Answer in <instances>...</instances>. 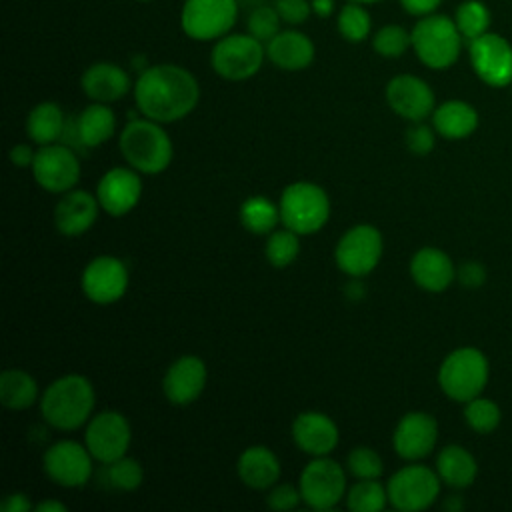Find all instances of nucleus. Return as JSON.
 I'll list each match as a JSON object with an SVG mask.
<instances>
[{
  "label": "nucleus",
  "instance_id": "obj_27",
  "mask_svg": "<svg viewBox=\"0 0 512 512\" xmlns=\"http://www.w3.org/2000/svg\"><path fill=\"white\" fill-rule=\"evenodd\" d=\"M434 130L444 138H466L478 126L476 110L462 100H448L432 112Z\"/></svg>",
  "mask_w": 512,
  "mask_h": 512
},
{
  "label": "nucleus",
  "instance_id": "obj_16",
  "mask_svg": "<svg viewBox=\"0 0 512 512\" xmlns=\"http://www.w3.org/2000/svg\"><path fill=\"white\" fill-rule=\"evenodd\" d=\"M474 72L490 86L512 84V46L498 34L486 32L470 42Z\"/></svg>",
  "mask_w": 512,
  "mask_h": 512
},
{
  "label": "nucleus",
  "instance_id": "obj_43",
  "mask_svg": "<svg viewBox=\"0 0 512 512\" xmlns=\"http://www.w3.org/2000/svg\"><path fill=\"white\" fill-rule=\"evenodd\" d=\"M274 8L282 22L296 26V24H302L310 16L312 2H308V0H274Z\"/></svg>",
  "mask_w": 512,
  "mask_h": 512
},
{
  "label": "nucleus",
  "instance_id": "obj_6",
  "mask_svg": "<svg viewBox=\"0 0 512 512\" xmlns=\"http://www.w3.org/2000/svg\"><path fill=\"white\" fill-rule=\"evenodd\" d=\"M488 380V362L476 348H458L450 352L438 372V382L444 394L458 402L476 398Z\"/></svg>",
  "mask_w": 512,
  "mask_h": 512
},
{
  "label": "nucleus",
  "instance_id": "obj_36",
  "mask_svg": "<svg viewBox=\"0 0 512 512\" xmlns=\"http://www.w3.org/2000/svg\"><path fill=\"white\" fill-rule=\"evenodd\" d=\"M106 480L110 486L122 492H132L140 488L144 482V470L136 458L122 456L110 464H106Z\"/></svg>",
  "mask_w": 512,
  "mask_h": 512
},
{
  "label": "nucleus",
  "instance_id": "obj_50",
  "mask_svg": "<svg viewBox=\"0 0 512 512\" xmlns=\"http://www.w3.org/2000/svg\"><path fill=\"white\" fill-rule=\"evenodd\" d=\"M334 8V0H312V12H316L318 16H330Z\"/></svg>",
  "mask_w": 512,
  "mask_h": 512
},
{
  "label": "nucleus",
  "instance_id": "obj_35",
  "mask_svg": "<svg viewBox=\"0 0 512 512\" xmlns=\"http://www.w3.org/2000/svg\"><path fill=\"white\" fill-rule=\"evenodd\" d=\"M456 26L466 40H474L488 32L490 24V12L488 8L478 0H466L456 10Z\"/></svg>",
  "mask_w": 512,
  "mask_h": 512
},
{
  "label": "nucleus",
  "instance_id": "obj_13",
  "mask_svg": "<svg viewBox=\"0 0 512 512\" xmlns=\"http://www.w3.org/2000/svg\"><path fill=\"white\" fill-rule=\"evenodd\" d=\"M132 440L130 424L124 414L116 410L98 412L88 420L84 432V444L94 456V460L102 464H110L122 456H126Z\"/></svg>",
  "mask_w": 512,
  "mask_h": 512
},
{
  "label": "nucleus",
  "instance_id": "obj_46",
  "mask_svg": "<svg viewBox=\"0 0 512 512\" xmlns=\"http://www.w3.org/2000/svg\"><path fill=\"white\" fill-rule=\"evenodd\" d=\"M32 502L24 492H12L8 494L2 502H0V510L2 512H28L32 510Z\"/></svg>",
  "mask_w": 512,
  "mask_h": 512
},
{
  "label": "nucleus",
  "instance_id": "obj_2",
  "mask_svg": "<svg viewBox=\"0 0 512 512\" xmlns=\"http://www.w3.org/2000/svg\"><path fill=\"white\" fill-rule=\"evenodd\" d=\"M94 386L86 376L66 374L56 378L40 398L42 418L58 430H76L92 416Z\"/></svg>",
  "mask_w": 512,
  "mask_h": 512
},
{
  "label": "nucleus",
  "instance_id": "obj_52",
  "mask_svg": "<svg viewBox=\"0 0 512 512\" xmlns=\"http://www.w3.org/2000/svg\"><path fill=\"white\" fill-rule=\"evenodd\" d=\"M352 2H358V4H372V2H380V0H352Z\"/></svg>",
  "mask_w": 512,
  "mask_h": 512
},
{
  "label": "nucleus",
  "instance_id": "obj_28",
  "mask_svg": "<svg viewBox=\"0 0 512 512\" xmlns=\"http://www.w3.org/2000/svg\"><path fill=\"white\" fill-rule=\"evenodd\" d=\"M64 130L66 118L56 102H40L26 116V134L40 146L62 140Z\"/></svg>",
  "mask_w": 512,
  "mask_h": 512
},
{
  "label": "nucleus",
  "instance_id": "obj_22",
  "mask_svg": "<svg viewBox=\"0 0 512 512\" xmlns=\"http://www.w3.org/2000/svg\"><path fill=\"white\" fill-rule=\"evenodd\" d=\"M98 210L100 202L94 194L88 190L72 188L62 194L54 208L56 230L64 236H80L92 228L98 218Z\"/></svg>",
  "mask_w": 512,
  "mask_h": 512
},
{
  "label": "nucleus",
  "instance_id": "obj_20",
  "mask_svg": "<svg viewBox=\"0 0 512 512\" xmlns=\"http://www.w3.org/2000/svg\"><path fill=\"white\" fill-rule=\"evenodd\" d=\"M206 378H208V370L202 358L192 354L180 356L168 366L164 374V380H162L164 396L174 406L192 404L204 392Z\"/></svg>",
  "mask_w": 512,
  "mask_h": 512
},
{
  "label": "nucleus",
  "instance_id": "obj_26",
  "mask_svg": "<svg viewBox=\"0 0 512 512\" xmlns=\"http://www.w3.org/2000/svg\"><path fill=\"white\" fill-rule=\"evenodd\" d=\"M236 470L240 480L254 490H268L280 478V462L276 454L262 444L248 446L240 454Z\"/></svg>",
  "mask_w": 512,
  "mask_h": 512
},
{
  "label": "nucleus",
  "instance_id": "obj_3",
  "mask_svg": "<svg viewBox=\"0 0 512 512\" xmlns=\"http://www.w3.org/2000/svg\"><path fill=\"white\" fill-rule=\"evenodd\" d=\"M120 152L124 160L140 174L164 172L174 156L172 140L160 122L150 118H132L120 132Z\"/></svg>",
  "mask_w": 512,
  "mask_h": 512
},
{
  "label": "nucleus",
  "instance_id": "obj_51",
  "mask_svg": "<svg viewBox=\"0 0 512 512\" xmlns=\"http://www.w3.org/2000/svg\"><path fill=\"white\" fill-rule=\"evenodd\" d=\"M346 288H348V296H350L352 300H356V294H354V292H358V294L362 296V286H360L358 282H350ZM360 296H358V298H360Z\"/></svg>",
  "mask_w": 512,
  "mask_h": 512
},
{
  "label": "nucleus",
  "instance_id": "obj_7",
  "mask_svg": "<svg viewBox=\"0 0 512 512\" xmlns=\"http://www.w3.org/2000/svg\"><path fill=\"white\" fill-rule=\"evenodd\" d=\"M266 58V48L252 34H230L218 38L212 48L210 64L214 72L230 82L252 78Z\"/></svg>",
  "mask_w": 512,
  "mask_h": 512
},
{
  "label": "nucleus",
  "instance_id": "obj_30",
  "mask_svg": "<svg viewBox=\"0 0 512 512\" xmlns=\"http://www.w3.org/2000/svg\"><path fill=\"white\" fill-rule=\"evenodd\" d=\"M476 470L478 466L474 456L462 446H446L436 458V472L440 480L454 488H464L472 484L476 478Z\"/></svg>",
  "mask_w": 512,
  "mask_h": 512
},
{
  "label": "nucleus",
  "instance_id": "obj_12",
  "mask_svg": "<svg viewBox=\"0 0 512 512\" xmlns=\"http://www.w3.org/2000/svg\"><path fill=\"white\" fill-rule=\"evenodd\" d=\"M32 174L40 188L52 194H64L72 190L80 178V160L68 144L52 142L36 150L32 162Z\"/></svg>",
  "mask_w": 512,
  "mask_h": 512
},
{
  "label": "nucleus",
  "instance_id": "obj_29",
  "mask_svg": "<svg viewBox=\"0 0 512 512\" xmlns=\"http://www.w3.org/2000/svg\"><path fill=\"white\" fill-rule=\"evenodd\" d=\"M74 122H76L78 138L84 148H96L104 144L106 140L112 138L116 128L114 112L102 102H94L86 106Z\"/></svg>",
  "mask_w": 512,
  "mask_h": 512
},
{
  "label": "nucleus",
  "instance_id": "obj_38",
  "mask_svg": "<svg viewBox=\"0 0 512 512\" xmlns=\"http://www.w3.org/2000/svg\"><path fill=\"white\" fill-rule=\"evenodd\" d=\"M408 46H412V34L398 24L382 26L372 40V48L384 58H398Z\"/></svg>",
  "mask_w": 512,
  "mask_h": 512
},
{
  "label": "nucleus",
  "instance_id": "obj_15",
  "mask_svg": "<svg viewBox=\"0 0 512 512\" xmlns=\"http://www.w3.org/2000/svg\"><path fill=\"white\" fill-rule=\"evenodd\" d=\"M128 270L126 264L110 254L96 256L82 272V290L94 304H114L126 294Z\"/></svg>",
  "mask_w": 512,
  "mask_h": 512
},
{
  "label": "nucleus",
  "instance_id": "obj_32",
  "mask_svg": "<svg viewBox=\"0 0 512 512\" xmlns=\"http://www.w3.org/2000/svg\"><path fill=\"white\" fill-rule=\"evenodd\" d=\"M280 220V208L266 196H250L240 206V222L252 234H270Z\"/></svg>",
  "mask_w": 512,
  "mask_h": 512
},
{
  "label": "nucleus",
  "instance_id": "obj_9",
  "mask_svg": "<svg viewBox=\"0 0 512 512\" xmlns=\"http://www.w3.org/2000/svg\"><path fill=\"white\" fill-rule=\"evenodd\" d=\"M384 240L376 226L356 224L342 234L336 244L334 260L338 268L350 278H362L370 274L382 256Z\"/></svg>",
  "mask_w": 512,
  "mask_h": 512
},
{
  "label": "nucleus",
  "instance_id": "obj_5",
  "mask_svg": "<svg viewBox=\"0 0 512 512\" xmlns=\"http://www.w3.org/2000/svg\"><path fill=\"white\" fill-rule=\"evenodd\" d=\"M412 34V48L422 64L428 68H448L460 56L462 34L454 20L442 14L424 16Z\"/></svg>",
  "mask_w": 512,
  "mask_h": 512
},
{
  "label": "nucleus",
  "instance_id": "obj_53",
  "mask_svg": "<svg viewBox=\"0 0 512 512\" xmlns=\"http://www.w3.org/2000/svg\"><path fill=\"white\" fill-rule=\"evenodd\" d=\"M142 2H148V0H142Z\"/></svg>",
  "mask_w": 512,
  "mask_h": 512
},
{
  "label": "nucleus",
  "instance_id": "obj_18",
  "mask_svg": "<svg viewBox=\"0 0 512 512\" xmlns=\"http://www.w3.org/2000/svg\"><path fill=\"white\" fill-rule=\"evenodd\" d=\"M386 102L398 116L412 122H420L434 112L432 88L412 74H400L388 82Z\"/></svg>",
  "mask_w": 512,
  "mask_h": 512
},
{
  "label": "nucleus",
  "instance_id": "obj_33",
  "mask_svg": "<svg viewBox=\"0 0 512 512\" xmlns=\"http://www.w3.org/2000/svg\"><path fill=\"white\" fill-rule=\"evenodd\" d=\"M388 502L386 488L376 480H358L346 490V508L352 512H380Z\"/></svg>",
  "mask_w": 512,
  "mask_h": 512
},
{
  "label": "nucleus",
  "instance_id": "obj_17",
  "mask_svg": "<svg viewBox=\"0 0 512 512\" xmlns=\"http://www.w3.org/2000/svg\"><path fill=\"white\" fill-rule=\"evenodd\" d=\"M96 198L100 208L110 216H124L136 208L142 198L140 172L124 166L110 168L98 182Z\"/></svg>",
  "mask_w": 512,
  "mask_h": 512
},
{
  "label": "nucleus",
  "instance_id": "obj_45",
  "mask_svg": "<svg viewBox=\"0 0 512 512\" xmlns=\"http://www.w3.org/2000/svg\"><path fill=\"white\" fill-rule=\"evenodd\" d=\"M456 276H458V280H460L462 286H466V288H478V286H482L484 280H486V270H484V266L478 264V262H466V264H462V266L458 268Z\"/></svg>",
  "mask_w": 512,
  "mask_h": 512
},
{
  "label": "nucleus",
  "instance_id": "obj_44",
  "mask_svg": "<svg viewBox=\"0 0 512 512\" xmlns=\"http://www.w3.org/2000/svg\"><path fill=\"white\" fill-rule=\"evenodd\" d=\"M406 146L414 154H428L434 148V132L426 124H414L406 130Z\"/></svg>",
  "mask_w": 512,
  "mask_h": 512
},
{
  "label": "nucleus",
  "instance_id": "obj_14",
  "mask_svg": "<svg viewBox=\"0 0 512 512\" xmlns=\"http://www.w3.org/2000/svg\"><path fill=\"white\" fill-rule=\"evenodd\" d=\"M94 456L80 442L60 440L54 442L42 456V468L46 476L64 488L84 486L92 476Z\"/></svg>",
  "mask_w": 512,
  "mask_h": 512
},
{
  "label": "nucleus",
  "instance_id": "obj_49",
  "mask_svg": "<svg viewBox=\"0 0 512 512\" xmlns=\"http://www.w3.org/2000/svg\"><path fill=\"white\" fill-rule=\"evenodd\" d=\"M36 512H66L68 506L64 502H58V500H42L34 506Z\"/></svg>",
  "mask_w": 512,
  "mask_h": 512
},
{
  "label": "nucleus",
  "instance_id": "obj_42",
  "mask_svg": "<svg viewBox=\"0 0 512 512\" xmlns=\"http://www.w3.org/2000/svg\"><path fill=\"white\" fill-rule=\"evenodd\" d=\"M300 500H302L300 488H298V486H292V484H278V486H272L270 492L266 494V506L272 508V510H278V512L294 510Z\"/></svg>",
  "mask_w": 512,
  "mask_h": 512
},
{
  "label": "nucleus",
  "instance_id": "obj_31",
  "mask_svg": "<svg viewBox=\"0 0 512 512\" xmlns=\"http://www.w3.org/2000/svg\"><path fill=\"white\" fill-rule=\"evenodd\" d=\"M38 398V384L22 368H8L0 374V402L10 410H26Z\"/></svg>",
  "mask_w": 512,
  "mask_h": 512
},
{
  "label": "nucleus",
  "instance_id": "obj_37",
  "mask_svg": "<svg viewBox=\"0 0 512 512\" xmlns=\"http://www.w3.org/2000/svg\"><path fill=\"white\" fill-rule=\"evenodd\" d=\"M370 24V14L358 2L346 4L338 12V32L348 42H362L370 32Z\"/></svg>",
  "mask_w": 512,
  "mask_h": 512
},
{
  "label": "nucleus",
  "instance_id": "obj_25",
  "mask_svg": "<svg viewBox=\"0 0 512 512\" xmlns=\"http://www.w3.org/2000/svg\"><path fill=\"white\" fill-rule=\"evenodd\" d=\"M410 274L420 288L442 292L452 284L456 270L446 252L438 248H422L410 260Z\"/></svg>",
  "mask_w": 512,
  "mask_h": 512
},
{
  "label": "nucleus",
  "instance_id": "obj_24",
  "mask_svg": "<svg viewBox=\"0 0 512 512\" xmlns=\"http://www.w3.org/2000/svg\"><path fill=\"white\" fill-rule=\"evenodd\" d=\"M266 58L280 70H304L314 60V44L304 32L284 30L266 42Z\"/></svg>",
  "mask_w": 512,
  "mask_h": 512
},
{
  "label": "nucleus",
  "instance_id": "obj_19",
  "mask_svg": "<svg viewBox=\"0 0 512 512\" xmlns=\"http://www.w3.org/2000/svg\"><path fill=\"white\" fill-rule=\"evenodd\" d=\"M438 438V424L426 412H408L400 418L392 434L394 452L404 460L428 456Z\"/></svg>",
  "mask_w": 512,
  "mask_h": 512
},
{
  "label": "nucleus",
  "instance_id": "obj_34",
  "mask_svg": "<svg viewBox=\"0 0 512 512\" xmlns=\"http://www.w3.org/2000/svg\"><path fill=\"white\" fill-rule=\"evenodd\" d=\"M298 236L300 234L292 232L290 228L270 232L266 246H264V256H266L268 264H272L274 268L290 266L300 254V238Z\"/></svg>",
  "mask_w": 512,
  "mask_h": 512
},
{
  "label": "nucleus",
  "instance_id": "obj_39",
  "mask_svg": "<svg viewBox=\"0 0 512 512\" xmlns=\"http://www.w3.org/2000/svg\"><path fill=\"white\" fill-rule=\"evenodd\" d=\"M464 418L468 426L480 434L492 432L500 422V408L488 398H472L466 402Z\"/></svg>",
  "mask_w": 512,
  "mask_h": 512
},
{
  "label": "nucleus",
  "instance_id": "obj_21",
  "mask_svg": "<svg viewBox=\"0 0 512 512\" xmlns=\"http://www.w3.org/2000/svg\"><path fill=\"white\" fill-rule=\"evenodd\" d=\"M292 438L302 452L310 456H328L336 448L340 432L330 416H326L324 412L308 410L300 412L294 418Z\"/></svg>",
  "mask_w": 512,
  "mask_h": 512
},
{
  "label": "nucleus",
  "instance_id": "obj_4",
  "mask_svg": "<svg viewBox=\"0 0 512 512\" xmlns=\"http://www.w3.org/2000/svg\"><path fill=\"white\" fill-rule=\"evenodd\" d=\"M280 222L296 234H314L330 218V200L314 182H292L280 194Z\"/></svg>",
  "mask_w": 512,
  "mask_h": 512
},
{
  "label": "nucleus",
  "instance_id": "obj_23",
  "mask_svg": "<svg viewBox=\"0 0 512 512\" xmlns=\"http://www.w3.org/2000/svg\"><path fill=\"white\" fill-rule=\"evenodd\" d=\"M80 86L92 102L110 104L126 96L130 90V78L128 72L118 64L96 62L84 70Z\"/></svg>",
  "mask_w": 512,
  "mask_h": 512
},
{
  "label": "nucleus",
  "instance_id": "obj_10",
  "mask_svg": "<svg viewBox=\"0 0 512 512\" xmlns=\"http://www.w3.org/2000/svg\"><path fill=\"white\" fill-rule=\"evenodd\" d=\"M238 16L236 0H186L180 24L192 40H218L234 26Z\"/></svg>",
  "mask_w": 512,
  "mask_h": 512
},
{
  "label": "nucleus",
  "instance_id": "obj_1",
  "mask_svg": "<svg viewBox=\"0 0 512 512\" xmlns=\"http://www.w3.org/2000/svg\"><path fill=\"white\" fill-rule=\"evenodd\" d=\"M134 100L142 116L168 124L182 120L196 108L200 86L192 72L182 66H146L134 84Z\"/></svg>",
  "mask_w": 512,
  "mask_h": 512
},
{
  "label": "nucleus",
  "instance_id": "obj_48",
  "mask_svg": "<svg viewBox=\"0 0 512 512\" xmlns=\"http://www.w3.org/2000/svg\"><path fill=\"white\" fill-rule=\"evenodd\" d=\"M404 10L414 16H428L432 14L442 0H400Z\"/></svg>",
  "mask_w": 512,
  "mask_h": 512
},
{
  "label": "nucleus",
  "instance_id": "obj_11",
  "mask_svg": "<svg viewBox=\"0 0 512 512\" xmlns=\"http://www.w3.org/2000/svg\"><path fill=\"white\" fill-rule=\"evenodd\" d=\"M388 502L402 512L428 508L440 492V476L426 466L410 464L400 468L386 484Z\"/></svg>",
  "mask_w": 512,
  "mask_h": 512
},
{
  "label": "nucleus",
  "instance_id": "obj_8",
  "mask_svg": "<svg viewBox=\"0 0 512 512\" xmlns=\"http://www.w3.org/2000/svg\"><path fill=\"white\" fill-rule=\"evenodd\" d=\"M302 500L314 510H330L346 498V472L326 456H314L298 478Z\"/></svg>",
  "mask_w": 512,
  "mask_h": 512
},
{
  "label": "nucleus",
  "instance_id": "obj_40",
  "mask_svg": "<svg viewBox=\"0 0 512 512\" xmlns=\"http://www.w3.org/2000/svg\"><path fill=\"white\" fill-rule=\"evenodd\" d=\"M346 468L358 480H376L384 472L380 454L368 446H356L352 452H348Z\"/></svg>",
  "mask_w": 512,
  "mask_h": 512
},
{
  "label": "nucleus",
  "instance_id": "obj_47",
  "mask_svg": "<svg viewBox=\"0 0 512 512\" xmlns=\"http://www.w3.org/2000/svg\"><path fill=\"white\" fill-rule=\"evenodd\" d=\"M34 156L36 152L32 150L30 144H16L10 148V162L18 168H26V166H32L34 162Z\"/></svg>",
  "mask_w": 512,
  "mask_h": 512
},
{
  "label": "nucleus",
  "instance_id": "obj_41",
  "mask_svg": "<svg viewBox=\"0 0 512 512\" xmlns=\"http://www.w3.org/2000/svg\"><path fill=\"white\" fill-rule=\"evenodd\" d=\"M280 22L274 6H258L248 16V34L260 42H270L280 32Z\"/></svg>",
  "mask_w": 512,
  "mask_h": 512
}]
</instances>
